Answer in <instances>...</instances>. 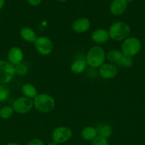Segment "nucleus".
Here are the masks:
<instances>
[{"label":"nucleus","mask_w":145,"mask_h":145,"mask_svg":"<svg viewBox=\"0 0 145 145\" xmlns=\"http://www.w3.org/2000/svg\"><path fill=\"white\" fill-rule=\"evenodd\" d=\"M72 132L67 127H58L53 130L52 133L53 141L58 144H63L71 140Z\"/></svg>","instance_id":"8"},{"label":"nucleus","mask_w":145,"mask_h":145,"mask_svg":"<svg viewBox=\"0 0 145 145\" xmlns=\"http://www.w3.org/2000/svg\"><path fill=\"white\" fill-rule=\"evenodd\" d=\"M7 57L8 62L14 66H16L22 62L24 59V52L18 47H13L9 50Z\"/></svg>","instance_id":"10"},{"label":"nucleus","mask_w":145,"mask_h":145,"mask_svg":"<svg viewBox=\"0 0 145 145\" xmlns=\"http://www.w3.org/2000/svg\"><path fill=\"white\" fill-rule=\"evenodd\" d=\"M91 38H92V41L96 43H105L109 38V33L104 28H98L92 32V35H91Z\"/></svg>","instance_id":"13"},{"label":"nucleus","mask_w":145,"mask_h":145,"mask_svg":"<svg viewBox=\"0 0 145 145\" xmlns=\"http://www.w3.org/2000/svg\"><path fill=\"white\" fill-rule=\"evenodd\" d=\"M106 54L103 48L100 46H94L89 50L86 55V62L93 68L100 67L104 64Z\"/></svg>","instance_id":"2"},{"label":"nucleus","mask_w":145,"mask_h":145,"mask_svg":"<svg viewBox=\"0 0 145 145\" xmlns=\"http://www.w3.org/2000/svg\"><path fill=\"white\" fill-rule=\"evenodd\" d=\"M98 136L97 130L93 127H85L81 131V137L86 141H92Z\"/></svg>","instance_id":"16"},{"label":"nucleus","mask_w":145,"mask_h":145,"mask_svg":"<svg viewBox=\"0 0 145 145\" xmlns=\"http://www.w3.org/2000/svg\"><path fill=\"white\" fill-rule=\"evenodd\" d=\"M21 92L24 96L30 99H34L38 96V92L34 85L31 84H25L21 87Z\"/></svg>","instance_id":"15"},{"label":"nucleus","mask_w":145,"mask_h":145,"mask_svg":"<svg viewBox=\"0 0 145 145\" xmlns=\"http://www.w3.org/2000/svg\"><path fill=\"white\" fill-rule=\"evenodd\" d=\"M7 145H20V144H18V143L11 142V143H9V144H7Z\"/></svg>","instance_id":"29"},{"label":"nucleus","mask_w":145,"mask_h":145,"mask_svg":"<svg viewBox=\"0 0 145 145\" xmlns=\"http://www.w3.org/2000/svg\"><path fill=\"white\" fill-rule=\"evenodd\" d=\"M14 109L10 106H4L0 109V117L2 119L7 120L10 118L14 114Z\"/></svg>","instance_id":"21"},{"label":"nucleus","mask_w":145,"mask_h":145,"mask_svg":"<svg viewBox=\"0 0 145 145\" xmlns=\"http://www.w3.org/2000/svg\"><path fill=\"white\" fill-rule=\"evenodd\" d=\"M26 145H44V142L40 139H34L30 141Z\"/></svg>","instance_id":"25"},{"label":"nucleus","mask_w":145,"mask_h":145,"mask_svg":"<svg viewBox=\"0 0 145 145\" xmlns=\"http://www.w3.org/2000/svg\"><path fill=\"white\" fill-rule=\"evenodd\" d=\"M118 73L117 67L114 64L105 63L99 67V74L105 79L115 78Z\"/></svg>","instance_id":"9"},{"label":"nucleus","mask_w":145,"mask_h":145,"mask_svg":"<svg viewBox=\"0 0 145 145\" xmlns=\"http://www.w3.org/2000/svg\"><path fill=\"white\" fill-rule=\"evenodd\" d=\"M27 1H28L30 5L33 6V7H36V6L39 5L41 4L42 0H27Z\"/></svg>","instance_id":"26"},{"label":"nucleus","mask_w":145,"mask_h":145,"mask_svg":"<svg viewBox=\"0 0 145 145\" xmlns=\"http://www.w3.org/2000/svg\"><path fill=\"white\" fill-rule=\"evenodd\" d=\"M141 49L142 43L140 40L135 37H128L123 41L121 47L122 54L130 57L137 55Z\"/></svg>","instance_id":"4"},{"label":"nucleus","mask_w":145,"mask_h":145,"mask_svg":"<svg viewBox=\"0 0 145 145\" xmlns=\"http://www.w3.org/2000/svg\"><path fill=\"white\" fill-rule=\"evenodd\" d=\"M90 22L86 18H80L75 20L72 24V28L75 33H83L89 30Z\"/></svg>","instance_id":"12"},{"label":"nucleus","mask_w":145,"mask_h":145,"mask_svg":"<svg viewBox=\"0 0 145 145\" xmlns=\"http://www.w3.org/2000/svg\"><path fill=\"white\" fill-rule=\"evenodd\" d=\"M34 106L40 113H47L52 111L55 106L53 98L46 93H39L34 99Z\"/></svg>","instance_id":"3"},{"label":"nucleus","mask_w":145,"mask_h":145,"mask_svg":"<svg viewBox=\"0 0 145 145\" xmlns=\"http://www.w3.org/2000/svg\"><path fill=\"white\" fill-rule=\"evenodd\" d=\"M125 1L128 3V2H132V1H133L134 0H125Z\"/></svg>","instance_id":"31"},{"label":"nucleus","mask_w":145,"mask_h":145,"mask_svg":"<svg viewBox=\"0 0 145 145\" xmlns=\"http://www.w3.org/2000/svg\"><path fill=\"white\" fill-rule=\"evenodd\" d=\"M48 145H58V143H56V142H55L53 141V142H50Z\"/></svg>","instance_id":"28"},{"label":"nucleus","mask_w":145,"mask_h":145,"mask_svg":"<svg viewBox=\"0 0 145 145\" xmlns=\"http://www.w3.org/2000/svg\"><path fill=\"white\" fill-rule=\"evenodd\" d=\"M91 145H109V144L106 138L98 135L93 140H92Z\"/></svg>","instance_id":"24"},{"label":"nucleus","mask_w":145,"mask_h":145,"mask_svg":"<svg viewBox=\"0 0 145 145\" xmlns=\"http://www.w3.org/2000/svg\"><path fill=\"white\" fill-rule=\"evenodd\" d=\"M15 67L9 62L0 60V84H5L11 82L14 78Z\"/></svg>","instance_id":"5"},{"label":"nucleus","mask_w":145,"mask_h":145,"mask_svg":"<svg viewBox=\"0 0 145 145\" xmlns=\"http://www.w3.org/2000/svg\"><path fill=\"white\" fill-rule=\"evenodd\" d=\"M108 33H109V38L114 40H125L130 34V28L126 23L117 21L112 24L109 26Z\"/></svg>","instance_id":"1"},{"label":"nucleus","mask_w":145,"mask_h":145,"mask_svg":"<svg viewBox=\"0 0 145 145\" xmlns=\"http://www.w3.org/2000/svg\"><path fill=\"white\" fill-rule=\"evenodd\" d=\"M15 67V73L16 74L19 75V76H24L28 72V67L26 64L24 63H20L18 65L14 66Z\"/></svg>","instance_id":"22"},{"label":"nucleus","mask_w":145,"mask_h":145,"mask_svg":"<svg viewBox=\"0 0 145 145\" xmlns=\"http://www.w3.org/2000/svg\"><path fill=\"white\" fill-rule=\"evenodd\" d=\"M9 89L4 84H0V102L5 101L9 96Z\"/></svg>","instance_id":"23"},{"label":"nucleus","mask_w":145,"mask_h":145,"mask_svg":"<svg viewBox=\"0 0 145 145\" xmlns=\"http://www.w3.org/2000/svg\"><path fill=\"white\" fill-rule=\"evenodd\" d=\"M4 4H5V0H0V9L4 7Z\"/></svg>","instance_id":"27"},{"label":"nucleus","mask_w":145,"mask_h":145,"mask_svg":"<svg viewBox=\"0 0 145 145\" xmlns=\"http://www.w3.org/2000/svg\"><path fill=\"white\" fill-rule=\"evenodd\" d=\"M118 66L121 67L123 68H129L133 65V59L130 57L124 55L121 58L120 60L117 63Z\"/></svg>","instance_id":"20"},{"label":"nucleus","mask_w":145,"mask_h":145,"mask_svg":"<svg viewBox=\"0 0 145 145\" xmlns=\"http://www.w3.org/2000/svg\"><path fill=\"white\" fill-rule=\"evenodd\" d=\"M20 36L24 41L28 42H35L37 39V35L35 31L29 27H24L20 31Z\"/></svg>","instance_id":"14"},{"label":"nucleus","mask_w":145,"mask_h":145,"mask_svg":"<svg viewBox=\"0 0 145 145\" xmlns=\"http://www.w3.org/2000/svg\"><path fill=\"white\" fill-rule=\"evenodd\" d=\"M123 56L122 51H119L118 50H110L108 51L106 54V58L109 63L112 64H117L121 58Z\"/></svg>","instance_id":"18"},{"label":"nucleus","mask_w":145,"mask_h":145,"mask_svg":"<svg viewBox=\"0 0 145 145\" xmlns=\"http://www.w3.org/2000/svg\"><path fill=\"white\" fill-rule=\"evenodd\" d=\"M58 1L61 3H63L65 2V1H66V0H58Z\"/></svg>","instance_id":"30"},{"label":"nucleus","mask_w":145,"mask_h":145,"mask_svg":"<svg viewBox=\"0 0 145 145\" xmlns=\"http://www.w3.org/2000/svg\"><path fill=\"white\" fill-rule=\"evenodd\" d=\"M127 7V2L125 0H113L109 6V10L112 15L120 16L125 13Z\"/></svg>","instance_id":"11"},{"label":"nucleus","mask_w":145,"mask_h":145,"mask_svg":"<svg viewBox=\"0 0 145 145\" xmlns=\"http://www.w3.org/2000/svg\"><path fill=\"white\" fill-rule=\"evenodd\" d=\"M34 46L37 52L41 55H48L52 52L53 45L50 38L45 36H41L37 38L34 42Z\"/></svg>","instance_id":"7"},{"label":"nucleus","mask_w":145,"mask_h":145,"mask_svg":"<svg viewBox=\"0 0 145 145\" xmlns=\"http://www.w3.org/2000/svg\"><path fill=\"white\" fill-rule=\"evenodd\" d=\"M33 106L34 101L31 99L26 96H21L14 101L12 108L14 112L18 114H26L32 109Z\"/></svg>","instance_id":"6"},{"label":"nucleus","mask_w":145,"mask_h":145,"mask_svg":"<svg viewBox=\"0 0 145 145\" xmlns=\"http://www.w3.org/2000/svg\"><path fill=\"white\" fill-rule=\"evenodd\" d=\"M98 132V135L102 136L105 138H108L112 135V127L110 125L107 124L102 125L96 129Z\"/></svg>","instance_id":"19"},{"label":"nucleus","mask_w":145,"mask_h":145,"mask_svg":"<svg viewBox=\"0 0 145 145\" xmlns=\"http://www.w3.org/2000/svg\"><path fill=\"white\" fill-rule=\"evenodd\" d=\"M87 66L86 61L83 59H77L74 61L71 66V70L75 74H82L85 70Z\"/></svg>","instance_id":"17"}]
</instances>
